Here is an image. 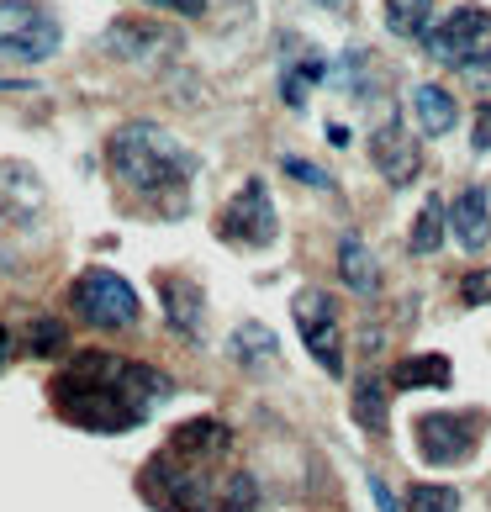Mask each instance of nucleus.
<instances>
[{"label":"nucleus","instance_id":"obj_1","mask_svg":"<svg viewBox=\"0 0 491 512\" xmlns=\"http://www.w3.org/2000/svg\"><path fill=\"white\" fill-rule=\"evenodd\" d=\"M169 381L164 370L122 359L111 349H74V359L53 375V412L64 423L85 428V433H132L154 417L159 402H169Z\"/></svg>","mask_w":491,"mask_h":512},{"label":"nucleus","instance_id":"obj_2","mask_svg":"<svg viewBox=\"0 0 491 512\" xmlns=\"http://www.w3.org/2000/svg\"><path fill=\"white\" fill-rule=\"evenodd\" d=\"M106 169L127 196H138L143 206H159V212L175 217V212H185V196H191L196 159L159 122H122L106 138Z\"/></svg>","mask_w":491,"mask_h":512},{"label":"nucleus","instance_id":"obj_3","mask_svg":"<svg viewBox=\"0 0 491 512\" xmlns=\"http://www.w3.org/2000/svg\"><path fill=\"white\" fill-rule=\"evenodd\" d=\"M143 497L159 512H254L259 486L249 470H222V460H191L164 444L143 465Z\"/></svg>","mask_w":491,"mask_h":512},{"label":"nucleus","instance_id":"obj_4","mask_svg":"<svg viewBox=\"0 0 491 512\" xmlns=\"http://www.w3.org/2000/svg\"><path fill=\"white\" fill-rule=\"evenodd\" d=\"M428 59L491 90V6H455L428 32Z\"/></svg>","mask_w":491,"mask_h":512},{"label":"nucleus","instance_id":"obj_5","mask_svg":"<svg viewBox=\"0 0 491 512\" xmlns=\"http://www.w3.org/2000/svg\"><path fill=\"white\" fill-rule=\"evenodd\" d=\"M69 307L85 328H96V333H127V328H138V317H143L138 291H132L117 270H106V264H90V270L74 280Z\"/></svg>","mask_w":491,"mask_h":512},{"label":"nucleus","instance_id":"obj_6","mask_svg":"<svg viewBox=\"0 0 491 512\" xmlns=\"http://www.w3.org/2000/svg\"><path fill=\"white\" fill-rule=\"evenodd\" d=\"M64 48V22L43 0H0V59L48 64Z\"/></svg>","mask_w":491,"mask_h":512},{"label":"nucleus","instance_id":"obj_7","mask_svg":"<svg viewBox=\"0 0 491 512\" xmlns=\"http://www.w3.org/2000/svg\"><path fill=\"white\" fill-rule=\"evenodd\" d=\"M217 238L228 243V249H270L280 238V217H275V201H270V185L259 175H249L228 196V206L217 212Z\"/></svg>","mask_w":491,"mask_h":512},{"label":"nucleus","instance_id":"obj_8","mask_svg":"<svg viewBox=\"0 0 491 512\" xmlns=\"http://www.w3.org/2000/svg\"><path fill=\"white\" fill-rule=\"evenodd\" d=\"M291 317H296V328H301L307 354L333 375V381H344V312H338V301L328 291L307 286V291H296Z\"/></svg>","mask_w":491,"mask_h":512},{"label":"nucleus","instance_id":"obj_9","mask_svg":"<svg viewBox=\"0 0 491 512\" xmlns=\"http://www.w3.org/2000/svg\"><path fill=\"white\" fill-rule=\"evenodd\" d=\"M486 439V412H423L418 417V454L423 465H460Z\"/></svg>","mask_w":491,"mask_h":512},{"label":"nucleus","instance_id":"obj_10","mask_svg":"<svg viewBox=\"0 0 491 512\" xmlns=\"http://www.w3.org/2000/svg\"><path fill=\"white\" fill-rule=\"evenodd\" d=\"M180 48H185L180 27L154 22V16H117V22L101 32V53L117 64H159Z\"/></svg>","mask_w":491,"mask_h":512},{"label":"nucleus","instance_id":"obj_11","mask_svg":"<svg viewBox=\"0 0 491 512\" xmlns=\"http://www.w3.org/2000/svg\"><path fill=\"white\" fill-rule=\"evenodd\" d=\"M370 164H375V175H381L386 185H396V191L423 175V143L396 122V111L381 117V127L370 132Z\"/></svg>","mask_w":491,"mask_h":512},{"label":"nucleus","instance_id":"obj_12","mask_svg":"<svg viewBox=\"0 0 491 512\" xmlns=\"http://www.w3.org/2000/svg\"><path fill=\"white\" fill-rule=\"evenodd\" d=\"M159 301H164V322L169 333L185 344H201L206 333V296L191 275H159Z\"/></svg>","mask_w":491,"mask_h":512},{"label":"nucleus","instance_id":"obj_13","mask_svg":"<svg viewBox=\"0 0 491 512\" xmlns=\"http://www.w3.org/2000/svg\"><path fill=\"white\" fill-rule=\"evenodd\" d=\"M449 233L465 254H481L491 243V191L486 185H465V191L449 201Z\"/></svg>","mask_w":491,"mask_h":512},{"label":"nucleus","instance_id":"obj_14","mask_svg":"<svg viewBox=\"0 0 491 512\" xmlns=\"http://www.w3.org/2000/svg\"><path fill=\"white\" fill-rule=\"evenodd\" d=\"M169 449L175 454H191V460H228L233 454V428L222 417H191L169 433Z\"/></svg>","mask_w":491,"mask_h":512},{"label":"nucleus","instance_id":"obj_15","mask_svg":"<svg viewBox=\"0 0 491 512\" xmlns=\"http://www.w3.org/2000/svg\"><path fill=\"white\" fill-rule=\"evenodd\" d=\"M338 280L349 286V296H381V259L370 254L360 233L338 238Z\"/></svg>","mask_w":491,"mask_h":512},{"label":"nucleus","instance_id":"obj_16","mask_svg":"<svg viewBox=\"0 0 491 512\" xmlns=\"http://www.w3.org/2000/svg\"><path fill=\"white\" fill-rule=\"evenodd\" d=\"M349 417L370 433V439H386V428H391V381L360 375V381L349 386Z\"/></svg>","mask_w":491,"mask_h":512},{"label":"nucleus","instance_id":"obj_17","mask_svg":"<svg viewBox=\"0 0 491 512\" xmlns=\"http://www.w3.org/2000/svg\"><path fill=\"white\" fill-rule=\"evenodd\" d=\"M391 391H444L455 386V365H449V354H407L391 365Z\"/></svg>","mask_w":491,"mask_h":512},{"label":"nucleus","instance_id":"obj_18","mask_svg":"<svg viewBox=\"0 0 491 512\" xmlns=\"http://www.w3.org/2000/svg\"><path fill=\"white\" fill-rule=\"evenodd\" d=\"M412 122H418L423 138H444V132H455V122H460V106L444 85H418L412 90Z\"/></svg>","mask_w":491,"mask_h":512},{"label":"nucleus","instance_id":"obj_19","mask_svg":"<svg viewBox=\"0 0 491 512\" xmlns=\"http://www.w3.org/2000/svg\"><path fill=\"white\" fill-rule=\"evenodd\" d=\"M228 354L238 359L243 370H275L280 365V344H275V333L264 328V322H238L233 338H228Z\"/></svg>","mask_w":491,"mask_h":512},{"label":"nucleus","instance_id":"obj_20","mask_svg":"<svg viewBox=\"0 0 491 512\" xmlns=\"http://www.w3.org/2000/svg\"><path fill=\"white\" fill-rule=\"evenodd\" d=\"M444 238H449V206H444L439 196H428V201L418 206L412 233H407V249H412V254H439Z\"/></svg>","mask_w":491,"mask_h":512},{"label":"nucleus","instance_id":"obj_21","mask_svg":"<svg viewBox=\"0 0 491 512\" xmlns=\"http://www.w3.org/2000/svg\"><path fill=\"white\" fill-rule=\"evenodd\" d=\"M381 22L391 37H428L433 32V0H381Z\"/></svg>","mask_w":491,"mask_h":512},{"label":"nucleus","instance_id":"obj_22","mask_svg":"<svg viewBox=\"0 0 491 512\" xmlns=\"http://www.w3.org/2000/svg\"><path fill=\"white\" fill-rule=\"evenodd\" d=\"M323 53H317V48H307V59H296L286 74H280V96H286V106L291 111H301V106H307V96H312V85L317 80H323Z\"/></svg>","mask_w":491,"mask_h":512},{"label":"nucleus","instance_id":"obj_23","mask_svg":"<svg viewBox=\"0 0 491 512\" xmlns=\"http://www.w3.org/2000/svg\"><path fill=\"white\" fill-rule=\"evenodd\" d=\"M0 196H11V201H16V212H37V206H43V185H37V169L6 159V164H0Z\"/></svg>","mask_w":491,"mask_h":512},{"label":"nucleus","instance_id":"obj_24","mask_svg":"<svg viewBox=\"0 0 491 512\" xmlns=\"http://www.w3.org/2000/svg\"><path fill=\"white\" fill-rule=\"evenodd\" d=\"M460 491L455 486H444V481H418V486H407V497H402V512H460Z\"/></svg>","mask_w":491,"mask_h":512},{"label":"nucleus","instance_id":"obj_25","mask_svg":"<svg viewBox=\"0 0 491 512\" xmlns=\"http://www.w3.org/2000/svg\"><path fill=\"white\" fill-rule=\"evenodd\" d=\"M69 349V328L59 317H37L27 328V354L32 359H48V354H64Z\"/></svg>","mask_w":491,"mask_h":512},{"label":"nucleus","instance_id":"obj_26","mask_svg":"<svg viewBox=\"0 0 491 512\" xmlns=\"http://www.w3.org/2000/svg\"><path fill=\"white\" fill-rule=\"evenodd\" d=\"M280 169H286V175H296L301 185H312V191H333V180L323 175V169H317V164H307V159H296V154H286V159H280Z\"/></svg>","mask_w":491,"mask_h":512},{"label":"nucleus","instance_id":"obj_27","mask_svg":"<svg viewBox=\"0 0 491 512\" xmlns=\"http://www.w3.org/2000/svg\"><path fill=\"white\" fill-rule=\"evenodd\" d=\"M460 296L470 301V307H486V301H491V264H481V270H470L460 280Z\"/></svg>","mask_w":491,"mask_h":512},{"label":"nucleus","instance_id":"obj_28","mask_svg":"<svg viewBox=\"0 0 491 512\" xmlns=\"http://www.w3.org/2000/svg\"><path fill=\"white\" fill-rule=\"evenodd\" d=\"M470 148H476V154H491V101H481L476 117H470Z\"/></svg>","mask_w":491,"mask_h":512},{"label":"nucleus","instance_id":"obj_29","mask_svg":"<svg viewBox=\"0 0 491 512\" xmlns=\"http://www.w3.org/2000/svg\"><path fill=\"white\" fill-rule=\"evenodd\" d=\"M143 6H159V11H175V16H206V0H143Z\"/></svg>","mask_w":491,"mask_h":512},{"label":"nucleus","instance_id":"obj_30","mask_svg":"<svg viewBox=\"0 0 491 512\" xmlns=\"http://www.w3.org/2000/svg\"><path fill=\"white\" fill-rule=\"evenodd\" d=\"M370 491H375V502H381V512H402V502L391 497V486H386L381 476H375V470H370Z\"/></svg>","mask_w":491,"mask_h":512},{"label":"nucleus","instance_id":"obj_31","mask_svg":"<svg viewBox=\"0 0 491 512\" xmlns=\"http://www.w3.org/2000/svg\"><path fill=\"white\" fill-rule=\"evenodd\" d=\"M6 359H11V333H6V322H0V370H6Z\"/></svg>","mask_w":491,"mask_h":512},{"label":"nucleus","instance_id":"obj_32","mask_svg":"<svg viewBox=\"0 0 491 512\" xmlns=\"http://www.w3.org/2000/svg\"><path fill=\"white\" fill-rule=\"evenodd\" d=\"M0 90H27L22 80H0Z\"/></svg>","mask_w":491,"mask_h":512},{"label":"nucleus","instance_id":"obj_33","mask_svg":"<svg viewBox=\"0 0 491 512\" xmlns=\"http://www.w3.org/2000/svg\"><path fill=\"white\" fill-rule=\"evenodd\" d=\"M317 6H344V0H317Z\"/></svg>","mask_w":491,"mask_h":512}]
</instances>
